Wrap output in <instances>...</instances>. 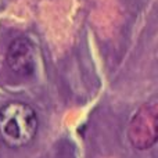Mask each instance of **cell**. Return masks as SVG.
<instances>
[{
	"label": "cell",
	"instance_id": "obj_1",
	"mask_svg": "<svg viewBox=\"0 0 158 158\" xmlns=\"http://www.w3.org/2000/svg\"><path fill=\"white\" fill-rule=\"evenodd\" d=\"M35 110L21 101H10L0 110V139L7 147L21 148L31 144L38 133Z\"/></svg>",
	"mask_w": 158,
	"mask_h": 158
},
{
	"label": "cell",
	"instance_id": "obj_2",
	"mask_svg": "<svg viewBox=\"0 0 158 158\" xmlns=\"http://www.w3.org/2000/svg\"><path fill=\"white\" fill-rule=\"evenodd\" d=\"M129 142L135 148L146 150L156 144L158 139V106L147 103L135 114L128 129Z\"/></svg>",
	"mask_w": 158,
	"mask_h": 158
},
{
	"label": "cell",
	"instance_id": "obj_3",
	"mask_svg": "<svg viewBox=\"0 0 158 158\" xmlns=\"http://www.w3.org/2000/svg\"><path fill=\"white\" fill-rule=\"evenodd\" d=\"M7 64L10 69L21 77H28L35 71V49L25 38H18L8 46Z\"/></svg>",
	"mask_w": 158,
	"mask_h": 158
}]
</instances>
